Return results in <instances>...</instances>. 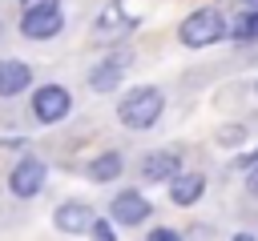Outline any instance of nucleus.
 I'll return each instance as SVG.
<instances>
[{
  "mask_svg": "<svg viewBox=\"0 0 258 241\" xmlns=\"http://www.w3.org/2000/svg\"><path fill=\"white\" fill-rule=\"evenodd\" d=\"M222 36H226V20L214 8H198L181 20V44H189V48H206Z\"/></svg>",
  "mask_w": 258,
  "mask_h": 241,
  "instance_id": "1",
  "label": "nucleus"
},
{
  "mask_svg": "<svg viewBox=\"0 0 258 241\" xmlns=\"http://www.w3.org/2000/svg\"><path fill=\"white\" fill-rule=\"evenodd\" d=\"M161 104H165V100H161L157 88H133V92L121 100L117 112H121V120H125L129 129H149V125L161 116Z\"/></svg>",
  "mask_w": 258,
  "mask_h": 241,
  "instance_id": "2",
  "label": "nucleus"
},
{
  "mask_svg": "<svg viewBox=\"0 0 258 241\" xmlns=\"http://www.w3.org/2000/svg\"><path fill=\"white\" fill-rule=\"evenodd\" d=\"M69 104H73V96H69L60 84H44V88L36 92V100H32V112H36V120L52 125V120H60V116L69 112Z\"/></svg>",
  "mask_w": 258,
  "mask_h": 241,
  "instance_id": "3",
  "label": "nucleus"
},
{
  "mask_svg": "<svg viewBox=\"0 0 258 241\" xmlns=\"http://www.w3.org/2000/svg\"><path fill=\"white\" fill-rule=\"evenodd\" d=\"M60 24H64L60 8H48V12H24L20 32H24L28 40H44V36H56V32H60Z\"/></svg>",
  "mask_w": 258,
  "mask_h": 241,
  "instance_id": "4",
  "label": "nucleus"
},
{
  "mask_svg": "<svg viewBox=\"0 0 258 241\" xmlns=\"http://www.w3.org/2000/svg\"><path fill=\"white\" fill-rule=\"evenodd\" d=\"M40 185H44V165H40L36 157H28V161H20V165L12 169V193H16V197H32Z\"/></svg>",
  "mask_w": 258,
  "mask_h": 241,
  "instance_id": "5",
  "label": "nucleus"
},
{
  "mask_svg": "<svg viewBox=\"0 0 258 241\" xmlns=\"http://www.w3.org/2000/svg\"><path fill=\"white\" fill-rule=\"evenodd\" d=\"M149 217V201L141 193H117L113 197V221L121 225H141Z\"/></svg>",
  "mask_w": 258,
  "mask_h": 241,
  "instance_id": "6",
  "label": "nucleus"
},
{
  "mask_svg": "<svg viewBox=\"0 0 258 241\" xmlns=\"http://www.w3.org/2000/svg\"><path fill=\"white\" fill-rule=\"evenodd\" d=\"M202 189H206V177L202 173H177L169 181V201L173 205H194L202 197Z\"/></svg>",
  "mask_w": 258,
  "mask_h": 241,
  "instance_id": "7",
  "label": "nucleus"
},
{
  "mask_svg": "<svg viewBox=\"0 0 258 241\" xmlns=\"http://www.w3.org/2000/svg\"><path fill=\"white\" fill-rule=\"evenodd\" d=\"M56 229H64V233H81V229H93V209L89 205H81V201H73V205H60L56 209Z\"/></svg>",
  "mask_w": 258,
  "mask_h": 241,
  "instance_id": "8",
  "label": "nucleus"
},
{
  "mask_svg": "<svg viewBox=\"0 0 258 241\" xmlns=\"http://www.w3.org/2000/svg\"><path fill=\"white\" fill-rule=\"evenodd\" d=\"M32 80V68L20 64V60H4L0 64V96H16L20 88H28Z\"/></svg>",
  "mask_w": 258,
  "mask_h": 241,
  "instance_id": "9",
  "label": "nucleus"
},
{
  "mask_svg": "<svg viewBox=\"0 0 258 241\" xmlns=\"http://www.w3.org/2000/svg\"><path fill=\"white\" fill-rule=\"evenodd\" d=\"M141 173L149 181H173L177 177V153H149L145 165H141Z\"/></svg>",
  "mask_w": 258,
  "mask_h": 241,
  "instance_id": "10",
  "label": "nucleus"
},
{
  "mask_svg": "<svg viewBox=\"0 0 258 241\" xmlns=\"http://www.w3.org/2000/svg\"><path fill=\"white\" fill-rule=\"evenodd\" d=\"M121 68H125V56H113V60H105V64H97V68H93L89 84H93L97 92H109V88H117V80H121Z\"/></svg>",
  "mask_w": 258,
  "mask_h": 241,
  "instance_id": "11",
  "label": "nucleus"
},
{
  "mask_svg": "<svg viewBox=\"0 0 258 241\" xmlns=\"http://www.w3.org/2000/svg\"><path fill=\"white\" fill-rule=\"evenodd\" d=\"M117 173H121V157H117V153H105V157H97V161L89 165V177H93V181H113Z\"/></svg>",
  "mask_w": 258,
  "mask_h": 241,
  "instance_id": "12",
  "label": "nucleus"
},
{
  "mask_svg": "<svg viewBox=\"0 0 258 241\" xmlns=\"http://www.w3.org/2000/svg\"><path fill=\"white\" fill-rule=\"evenodd\" d=\"M230 32H234L238 40H254V36H258V0H254V8H250V12H242V20H238Z\"/></svg>",
  "mask_w": 258,
  "mask_h": 241,
  "instance_id": "13",
  "label": "nucleus"
},
{
  "mask_svg": "<svg viewBox=\"0 0 258 241\" xmlns=\"http://www.w3.org/2000/svg\"><path fill=\"white\" fill-rule=\"evenodd\" d=\"M121 24H125L121 8H117V4H109V8H105V16L97 20V32H109V28H121Z\"/></svg>",
  "mask_w": 258,
  "mask_h": 241,
  "instance_id": "14",
  "label": "nucleus"
},
{
  "mask_svg": "<svg viewBox=\"0 0 258 241\" xmlns=\"http://www.w3.org/2000/svg\"><path fill=\"white\" fill-rule=\"evenodd\" d=\"M89 233H93V241H117V237H113V229H109L105 221H93V229H89Z\"/></svg>",
  "mask_w": 258,
  "mask_h": 241,
  "instance_id": "15",
  "label": "nucleus"
},
{
  "mask_svg": "<svg viewBox=\"0 0 258 241\" xmlns=\"http://www.w3.org/2000/svg\"><path fill=\"white\" fill-rule=\"evenodd\" d=\"M24 4V12H48V8H56V0H20Z\"/></svg>",
  "mask_w": 258,
  "mask_h": 241,
  "instance_id": "16",
  "label": "nucleus"
},
{
  "mask_svg": "<svg viewBox=\"0 0 258 241\" xmlns=\"http://www.w3.org/2000/svg\"><path fill=\"white\" fill-rule=\"evenodd\" d=\"M145 241H181V237H177L173 229H153V233H149Z\"/></svg>",
  "mask_w": 258,
  "mask_h": 241,
  "instance_id": "17",
  "label": "nucleus"
},
{
  "mask_svg": "<svg viewBox=\"0 0 258 241\" xmlns=\"http://www.w3.org/2000/svg\"><path fill=\"white\" fill-rule=\"evenodd\" d=\"M238 137H242V129H222V145H238Z\"/></svg>",
  "mask_w": 258,
  "mask_h": 241,
  "instance_id": "18",
  "label": "nucleus"
},
{
  "mask_svg": "<svg viewBox=\"0 0 258 241\" xmlns=\"http://www.w3.org/2000/svg\"><path fill=\"white\" fill-rule=\"evenodd\" d=\"M246 189H250V193H254V197H258V165H254V169H250V177H246Z\"/></svg>",
  "mask_w": 258,
  "mask_h": 241,
  "instance_id": "19",
  "label": "nucleus"
},
{
  "mask_svg": "<svg viewBox=\"0 0 258 241\" xmlns=\"http://www.w3.org/2000/svg\"><path fill=\"white\" fill-rule=\"evenodd\" d=\"M234 241H254V237H250V233H238V237H234Z\"/></svg>",
  "mask_w": 258,
  "mask_h": 241,
  "instance_id": "20",
  "label": "nucleus"
}]
</instances>
